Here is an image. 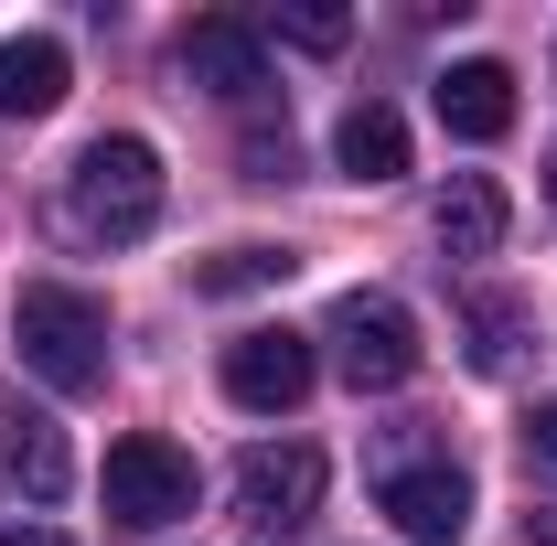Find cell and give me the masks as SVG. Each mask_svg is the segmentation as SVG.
<instances>
[{"label":"cell","mask_w":557,"mask_h":546,"mask_svg":"<svg viewBox=\"0 0 557 546\" xmlns=\"http://www.w3.org/2000/svg\"><path fill=\"white\" fill-rule=\"evenodd\" d=\"M54 225L75 247H139L161 225V150L139 129H108L65 161V194H54Z\"/></svg>","instance_id":"6da1fadb"},{"label":"cell","mask_w":557,"mask_h":546,"mask_svg":"<svg viewBox=\"0 0 557 546\" xmlns=\"http://www.w3.org/2000/svg\"><path fill=\"white\" fill-rule=\"evenodd\" d=\"M11 343H22V375H44L54 397H97L108 386V300L75 289V278H22Z\"/></svg>","instance_id":"7a4b0ae2"},{"label":"cell","mask_w":557,"mask_h":546,"mask_svg":"<svg viewBox=\"0 0 557 546\" xmlns=\"http://www.w3.org/2000/svg\"><path fill=\"white\" fill-rule=\"evenodd\" d=\"M322 343H333V364H344L354 397H386V386H408L418 375V311L408 300H386V289H344L333 300V322H322Z\"/></svg>","instance_id":"3957f363"},{"label":"cell","mask_w":557,"mask_h":546,"mask_svg":"<svg viewBox=\"0 0 557 546\" xmlns=\"http://www.w3.org/2000/svg\"><path fill=\"white\" fill-rule=\"evenodd\" d=\"M183 514H194V450H172L161 429H129V439L108 450V525L161 536V525H183Z\"/></svg>","instance_id":"277c9868"},{"label":"cell","mask_w":557,"mask_h":546,"mask_svg":"<svg viewBox=\"0 0 557 546\" xmlns=\"http://www.w3.org/2000/svg\"><path fill=\"white\" fill-rule=\"evenodd\" d=\"M375 504L397 514V536L461 546V525H472V472H461V461H440V450H397V461L375 472Z\"/></svg>","instance_id":"5b68a950"},{"label":"cell","mask_w":557,"mask_h":546,"mask_svg":"<svg viewBox=\"0 0 557 546\" xmlns=\"http://www.w3.org/2000/svg\"><path fill=\"white\" fill-rule=\"evenodd\" d=\"M311 375H322V353H311V333H289V322H258V333L225 343V397L247 418H289L311 397Z\"/></svg>","instance_id":"8992f818"},{"label":"cell","mask_w":557,"mask_h":546,"mask_svg":"<svg viewBox=\"0 0 557 546\" xmlns=\"http://www.w3.org/2000/svg\"><path fill=\"white\" fill-rule=\"evenodd\" d=\"M236 504H247L258 536H300L311 504H322V450H311V439H258V450L236 461Z\"/></svg>","instance_id":"52a82bcc"},{"label":"cell","mask_w":557,"mask_h":546,"mask_svg":"<svg viewBox=\"0 0 557 546\" xmlns=\"http://www.w3.org/2000/svg\"><path fill=\"white\" fill-rule=\"evenodd\" d=\"M183 75L225 97V108H258L269 97V33L258 22H236V11H205L194 33H183Z\"/></svg>","instance_id":"ba28073f"},{"label":"cell","mask_w":557,"mask_h":546,"mask_svg":"<svg viewBox=\"0 0 557 546\" xmlns=\"http://www.w3.org/2000/svg\"><path fill=\"white\" fill-rule=\"evenodd\" d=\"M440 129L450 139H504L515 129V65H493V54H461V65L440 75Z\"/></svg>","instance_id":"9c48e42d"},{"label":"cell","mask_w":557,"mask_h":546,"mask_svg":"<svg viewBox=\"0 0 557 546\" xmlns=\"http://www.w3.org/2000/svg\"><path fill=\"white\" fill-rule=\"evenodd\" d=\"M429 225H440V247H450V258H493V247H504V225H515V204H504V183H493V172H450V183H440V204H429Z\"/></svg>","instance_id":"30bf717a"},{"label":"cell","mask_w":557,"mask_h":546,"mask_svg":"<svg viewBox=\"0 0 557 546\" xmlns=\"http://www.w3.org/2000/svg\"><path fill=\"white\" fill-rule=\"evenodd\" d=\"M65 44L54 33H11L0 44V119H54L65 108Z\"/></svg>","instance_id":"8fae6325"},{"label":"cell","mask_w":557,"mask_h":546,"mask_svg":"<svg viewBox=\"0 0 557 546\" xmlns=\"http://www.w3.org/2000/svg\"><path fill=\"white\" fill-rule=\"evenodd\" d=\"M333 161H344V183H397V172H408V119H397L386 97L344 108V129H333Z\"/></svg>","instance_id":"7c38bea8"},{"label":"cell","mask_w":557,"mask_h":546,"mask_svg":"<svg viewBox=\"0 0 557 546\" xmlns=\"http://www.w3.org/2000/svg\"><path fill=\"white\" fill-rule=\"evenodd\" d=\"M289 269H300L289 247H269V236H236V247L194 258V289H205V300H247V289H278Z\"/></svg>","instance_id":"4fadbf2b"},{"label":"cell","mask_w":557,"mask_h":546,"mask_svg":"<svg viewBox=\"0 0 557 546\" xmlns=\"http://www.w3.org/2000/svg\"><path fill=\"white\" fill-rule=\"evenodd\" d=\"M11 472H22V493H33V504H54V493H65V439H54L44 418H22V439H11Z\"/></svg>","instance_id":"5bb4252c"},{"label":"cell","mask_w":557,"mask_h":546,"mask_svg":"<svg viewBox=\"0 0 557 546\" xmlns=\"http://www.w3.org/2000/svg\"><path fill=\"white\" fill-rule=\"evenodd\" d=\"M461 322H472V364L504 375V364H515V333H525V311H515V300H472Z\"/></svg>","instance_id":"9a60e30c"},{"label":"cell","mask_w":557,"mask_h":546,"mask_svg":"<svg viewBox=\"0 0 557 546\" xmlns=\"http://www.w3.org/2000/svg\"><path fill=\"white\" fill-rule=\"evenodd\" d=\"M269 33H278V44H300V54H333V44L354 33V11H333V0H300V11H278Z\"/></svg>","instance_id":"2e32d148"},{"label":"cell","mask_w":557,"mask_h":546,"mask_svg":"<svg viewBox=\"0 0 557 546\" xmlns=\"http://www.w3.org/2000/svg\"><path fill=\"white\" fill-rule=\"evenodd\" d=\"M247 183H289V129H258V139H247Z\"/></svg>","instance_id":"e0dca14e"},{"label":"cell","mask_w":557,"mask_h":546,"mask_svg":"<svg viewBox=\"0 0 557 546\" xmlns=\"http://www.w3.org/2000/svg\"><path fill=\"white\" fill-rule=\"evenodd\" d=\"M525 450H536V472H557V397L525 418Z\"/></svg>","instance_id":"ac0fdd59"},{"label":"cell","mask_w":557,"mask_h":546,"mask_svg":"<svg viewBox=\"0 0 557 546\" xmlns=\"http://www.w3.org/2000/svg\"><path fill=\"white\" fill-rule=\"evenodd\" d=\"M0 546H75V536H54V525H0Z\"/></svg>","instance_id":"d6986e66"},{"label":"cell","mask_w":557,"mask_h":546,"mask_svg":"<svg viewBox=\"0 0 557 546\" xmlns=\"http://www.w3.org/2000/svg\"><path fill=\"white\" fill-rule=\"evenodd\" d=\"M525 546H557V504H536V514H525Z\"/></svg>","instance_id":"ffe728a7"},{"label":"cell","mask_w":557,"mask_h":546,"mask_svg":"<svg viewBox=\"0 0 557 546\" xmlns=\"http://www.w3.org/2000/svg\"><path fill=\"white\" fill-rule=\"evenodd\" d=\"M547 214H557V150H547Z\"/></svg>","instance_id":"44dd1931"}]
</instances>
